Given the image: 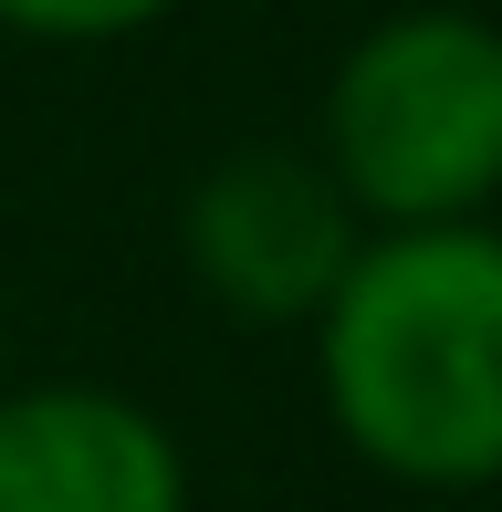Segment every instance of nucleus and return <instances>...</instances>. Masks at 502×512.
<instances>
[{
    "instance_id": "6",
    "label": "nucleus",
    "mask_w": 502,
    "mask_h": 512,
    "mask_svg": "<svg viewBox=\"0 0 502 512\" xmlns=\"http://www.w3.org/2000/svg\"><path fill=\"white\" fill-rule=\"evenodd\" d=\"M0 356H11V324H0Z\"/></svg>"
},
{
    "instance_id": "1",
    "label": "nucleus",
    "mask_w": 502,
    "mask_h": 512,
    "mask_svg": "<svg viewBox=\"0 0 502 512\" xmlns=\"http://www.w3.org/2000/svg\"><path fill=\"white\" fill-rule=\"evenodd\" d=\"M314 387L367 471L408 492L502 481V230H367L314 314Z\"/></svg>"
},
{
    "instance_id": "4",
    "label": "nucleus",
    "mask_w": 502,
    "mask_h": 512,
    "mask_svg": "<svg viewBox=\"0 0 502 512\" xmlns=\"http://www.w3.org/2000/svg\"><path fill=\"white\" fill-rule=\"evenodd\" d=\"M0 512H189V460L168 418L116 387H11Z\"/></svg>"
},
{
    "instance_id": "2",
    "label": "nucleus",
    "mask_w": 502,
    "mask_h": 512,
    "mask_svg": "<svg viewBox=\"0 0 502 512\" xmlns=\"http://www.w3.org/2000/svg\"><path fill=\"white\" fill-rule=\"evenodd\" d=\"M314 157L367 230H440L502 199V21L398 11L346 42Z\"/></svg>"
},
{
    "instance_id": "5",
    "label": "nucleus",
    "mask_w": 502,
    "mask_h": 512,
    "mask_svg": "<svg viewBox=\"0 0 502 512\" xmlns=\"http://www.w3.org/2000/svg\"><path fill=\"white\" fill-rule=\"evenodd\" d=\"M168 11L178 0H0V32H21V42H126Z\"/></svg>"
},
{
    "instance_id": "3",
    "label": "nucleus",
    "mask_w": 502,
    "mask_h": 512,
    "mask_svg": "<svg viewBox=\"0 0 502 512\" xmlns=\"http://www.w3.org/2000/svg\"><path fill=\"white\" fill-rule=\"evenodd\" d=\"M178 241H189V272L210 283L220 314L314 324L346 283V262L367 251V220L314 147H231L189 189Z\"/></svg>"
}]
</instances>
